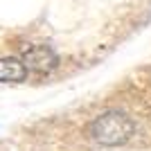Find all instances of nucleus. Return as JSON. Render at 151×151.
<instances>
[{"label": "nucleus", "instance_id": "1", "mask_svg": "<svg viewBox=\"0 0 151 151\" xmlns=\"http://www.w3.org/2000/svg\"><path fill=\"white\" fill-rule=\"evenodd\" d=\"M90 135L104 147H120L133 135V122L122 111H106L93 120Z\"/></svg>", "mask_w": 151, "mask_h": 151}, {"label": "nucleus", "instance_id": "2", "mask_svg": "<svg viewBox=\"0 0 151 151\" xmlns=\"http://www.w3.org/2000/svg\"><path fill=\"white\" fill-rule=\"evenodd\" d=\"M23 63L32 72H50V70L57 68L59 57L47 45H32L29 50H25V54H23Z\"/></svg>", "mask_w": 151, "mask_h": 151}, {"label": "nucleus", "instance_id": "3", "mask_svg": "<svg viewBox=\"0 0 151 151\" xmlns=\"http://www.w3.org/2000/svg\"><path fill=\"white\" fill-rule=\"evenodd\" d=\"M27 77V65L23 61L14 57L0 59V83H9V81H23Z\"/></svg>", "mask_w": 151, "mask_h": 151}]
</instances>
